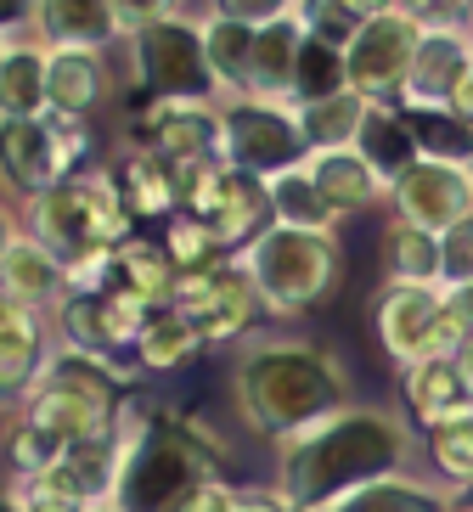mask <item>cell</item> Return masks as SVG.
Segmentation results:
<instances>
[{"mask_svg":"<svg viewBox=\"0 0 473 512\" xmlns=\"http://www.w3.org/2000/svg\"><path fill=\"white\" fill-rule=\"evenodd\" d=\"M412 467V428L383 406H344L276 445V496L293 512H321L372 479Z\"/></svg>","mask_w":473,"mask_h":512,"instance_id":"6da1fadb","label":"cell"},{"mask_svg":"<svg viewBox=\"0 0 473 512\" xmlns=\"http://www.w3.org/2000/svg\"><path fill=\"white\" fill-rule=\"evenodd\" d=\"M231 406L248 434L282 445L350 406V372L305 338H243L231 361Z\"/></svg>","mask_w":473,"mask_h":512,"instance_id":"7a4b0ae2","label":"cell"},{"mask_svg":"<svg viewBox=\"0 0 473 512\" xmlns=\"http://www.w3.org/2000/svg\"><path fill=\"white\" fill-rule=\"evenodd\" d=\"M119 434L124 451L113 501L124 512H186V501L209 479H220V462H226L220 434H209L198 417L153 406V400H124Z\"/></svg>","mask_w":473,"mask_h":512,"instance_id":"3957f363","label":"cell"},{"mask_svg":"<svg viewBox=\"0 0 473 512\" xmlns=\"http://www.w3.org/2000/svg\"><path fill=\"white\" fill-rule=\"evenodd\" d=\"M124 366L107 355H79V349H51L46 372L34 377V389L17 400L12 411L34 417L40 428L62 439V445H85L119 428L124 411Z\"/></svg>","mask_w":473,"mask_h":512,"instance_id":"277c9868","label":"cell"},{"mask_svg":"<svg viewBox=\"0 0 473 512\" xmlns=\"http://www.w3.org/2000/svg\"><path fill=\"white\" fill-rule=\"evenodd\" d=\"M23 226L46 248H57L62 259L113 254L119 242L136 237V220L124 209V192L113 181V169H79V175L57 181L51 192L23 203Z\"/></svg>","mask_w":473,"mask_h":512,"instance_id":"5b68a950","label":"cell"},{"mask_svg":"<svg viewBox=\"0 0 473 512\" xmlns=\"http://www.w3.org/2000/svg\"><path fill=\"white\" fill-rule=\"evenodd\" d=\"M237 259V271L260 287V299L271 316H305L316 310L327 293L338 287L344 271V248L338 231H293V226H271L248 242Z\"/></svg>","mask_w":473,"mask_h":512,"instance_id":"8992f818","label":"cell"},{"mask_svg":"<svg viewBox=\"0 0 473 512\" xmlns=\"http://www.w3.org/2000/svg\"><path fill=\"white\" fill-rule=\"evenodd\" d=\"M124 79L141 91V102H220L198 17L186 12L141 34H124Z\"/></svg>","mask_w":473,"mask_h":512,"instance_id":"52a82bcc","label":"cell"},{"mask_svg":"<svg viewBox=\"0 0 473 512\" xmlns=\"http://www.w3.org/2000/svg\"><path fill=\"white\" fill-rule=\"evenodd\" d=\"M305 158V130H299V113L288 102H260V96L220 102V164L243 169L254 181H271L282 169H299Z\"/></svg>","mask_w":473,"mask_h":512,"instance_id":"ba28073f","label":"cell"},{"mask_svg":"<svg viewBox=\"0 0 473 512\" xmlns=\"http://www.w3.org/2000/svg\"><path fill=\"white\" fill-rule=\"evenodd\" d=\"M181 214L203 220L214 231V242H220V254L231 259L243 254L260 231H271V192H265V181L214 158V164L192 169L181 181Z\"/></svg>","mask_w":473,"mask_h":512,"instance_id":"9c48e42d","label":"cell"},{"mask_svg":"<svg viewBox=\"0 0 473 512\" xmlns=\"http://www.w3.org/2000/svg\"><path fill=\"white\" fill-rule=\"evenodd\" d=\"M169 310H181L203 332V344H243L260 321L265 299L260 287L237 271V259H220L209 271H175Z\"/></svg>","mask_w":473,"mask_h":512,"instance_id":"30bf717a","label":"cell"},{"mask_svg":"<svg viewBox=\"0 0 473 512\" xmlns=\"http://www.w3.org/2000/svg\"><path fill=\"white\" fill-rule=\"evenodd\" d=\"M417 40H423V29H417L400 6L378 12L367 29L344 46V85H350L355 96H367L372 107H400V91H406V74H412V57H417Z\"/></svg>","mask_w":473,"mask_h":512,"instance_id":"8fae6325","label":"cell"},{"mask_svg":"<svg viewBox=\"0 0 473 512\" xmlns=\"http://www.w3.org/2000/svg\"><path fill=\"white\" fill-rule=\"evenodd\" d=\"M141 147L158 152L175 181L220 158V102H141Z\"/></svg>","mask_w":473,"mask_h":512,"instance_id":"7c38bea8","label":"cell"},{"mask_svg":"<svg viewBox=\"0 0 473 512\" xmlns=\"http://www.w3.org/2000/svg\"><path fill=\"white\" fill-rule=\"evenodd\" d=\"M445 316V287H400L383 282L372 293V332H378L383 355L395 361V372L428 361L434 355V332Z\"/></svg>","mask_w":473,"mask_h":512,"instance_id":"4fadbf2b","label":"cell"},{"mask_svg":"<svg viewBox=\"0 0 473 512\" xmlns=\"http://www.w3.org/2000/svg\"><path fill=\"white\" fill-rule=\"evenodd\" d=\"M389 203H395V220H412L440 237L473 214V175L468 164H451V158H417L406 175H395Z\"/></svg>","mask_w":473,"mask_h":512,"instance_id":"5bb4252c","label":"cell"},{"mask_svg":"<svg viewBox=\"0 0 473 512\" xmlns=\"http://www.w3.org/2000/svg\"><path fill=\"white\" fill-rule=\"evenodd\" d=\"M57 181H68V164L51 136V119H0V186L17 197V209Z\"/></svg>","mask_w":473,"mask_h":512,"instance_id":"9a60e30c","label":"cell"},{"mask_svg":"<svg viewBox=\"0 0 473 512\" xmlns=\"http://www.w3.org/2000/svg\"><path fill=\"white\" fill-rule=\"evenodd\" d=\"M119 96V74L107 51H46V102L57 119L91 124Z\"/></svg>","mask_w":473,"mask_h":512,"instance_id":"2e32d148","label":"cell"},{"mask_svg":"<svg viewBox=\"0 0 473 512\" xmlns=\"http://www.w3.org/2000/svg\"><path fill=\"white\" fill-rule=\"evenodd\" d=\"M29 34L46 51H113L124 40L107 0H34Z\"/></svg>","mask_w":473,"mask_h":512,"instance_id":"e0dca14e","label":"cell"},{"mask_svg":"<svg viewBox=\"0 0 473 512\" xmlns=\"http://www.w3.org/2000/svg\"><path fill=\"white\" fill-rule=\"evenodd\" d=\"M473 68V34L451 29V34H423L412 57V74H406V91H400V107H445L457 79Z\"/></svg>","mask_w":473,"mask_h":512,"instance_id":"ac0fdd59","label":"cell"},{"mask_svg":"<svg viewBox=\"0 0 473 512\" xmlns=\"http://www.w3.org/2000/svg\"><path fill=\"white\" fill-rule=\"evenodd\" d=\"M0 293L17 299L23 310H40V316H46L51 304L68 293V259H62L57 248H46L34 231H23V237L12 242V254L0 259Z\"/></svg>","mask_w":473,"mask_h":512,"instance_id":"d6986e66","label":"cell"},{"mask_svg":"<svg viewBox=\"0 0 473 512\" xmlns=\"http://www.w3.org/2000/svg\"><path fill=\"white\" fill-rule=\"evenodd\" d=\"M305 169H310V181H316V192L333 203L338 220H350V214H361V209H378L383 197H389V181H383V175L355 147L310 152Z\"/></svg>","mask_w":473,"mask_h":512,"instance_id":"ffe728a7","label":"cell"},{"mask_svg":"<svg viewBox=\"0 0 473 512\" xmlns=\"http://www.w3.org/2000/svg\"><path fill=\"white\" fill-rule=\"evenodd\" d=\"M462 507L457 490H445V484L423 479V473H389V479H372L361 484V490H350V496L327 501L321 512H451Z\"/></svg>","mask_w":473,"mask_h":512,"instance_id":"44dd1931","label":"cell"},{"mask_svg":"<svg viewBox=\"0 0 473 512\" xmlns=\"http://www.w3.org/2000/svg\"><path fill=\"white\" fill-rule=\"evenodd\" d=\"M51 349H57V338H51V321L40 310L17 316L12 327H0V400L6 406H17L34 389V377L46 372Z\"/></svg>","mask_w":473,"mask_h":512,"instance_id":"7402d4cb","label":"cell"},{"mask_svg":"<svg viewBox=\"0 0 473 512\" xmlns=\"http://www.w3.org/2000/svg\"><path fill=\"white\" fill-rule=\"evenodd\" d=\"M113 181H119V192H124L130 220H175V214H181V181H175V169H169L158 152H147L141 141L124 152V164H119Z\"/></svg>","mask_w":473,"mask_h":512,"instance_id":"603a6c76","label":"cell"},{"mask_svg":"<svg viewBox=\"0 0 473 512\" xmlns=\"http://www.w3.org/2000/svg\"><path fill=\"white\" fill-rule=\"evenodd\" d=\"M198 34H203V57H209V74H214L220 102H226V96H248V85H254V40H260V29L203 12Z\"/></svg>","mask_w":473,"mask_h":512,"instance_id":"cb8c5ba5","label":"cell"},{"mask_svg":"<svg viewBox=\"0 0 473 512\" xmlns=\"http://www.w3.org/2000/svg\"><path fill=\"white\" fill-rule=\"evenodd\" d=\"M400 400H406V417L417 428H434L445 422L451 411L473 406L468 383H462V366L457 361H417L400 372Z\"/></svg>","mask_w":473,"mask_h":512,"instance_id":"d4e9b609","label":"cell"},{"mask_svg":"<svg viewBox=\"0 0 473 512\" xmlns=\"http://www.w3.org/2000/svg\"><path fill=\"white\" fill-rule=\"evenodd\" d=\"M299 51H305V23H299V12L282 17V23H265L260 40H254V85H248V96H260V102H293Z\"/></svg>","mask_w":473,"mask_h":512,"instance_id":"484cf974","label":"cell"},{"mask_svg":"<svg viewBox=\"0 0 473 512\" xmlns=\"http://www.w3.org/2000/svg\"><path fill=\"white\" fill-rule=\"evenodd\" d=\"M46 46L23 34L6 46V62H0V119H46Z\"/></svg>","mask_w":473,"mask_h":512,"instance_id":"4316f807","label":"cell"},{"mask_svg":"<svg viewBox=\"0 0 473 512\" xmlns=\"http://www.w3.org/2000/svg\"><path fill=\"white\" fill-rule=\"evenodd\" d=\"M203 332L192 327V321L181 316V310H153V321H147V327H141V338H136V349H130V355H136V366L141 372H153V377H175V372H186V366L198 361L203 355Z\"/></svg>","mask_w":473,"mask_h":512,"instance_id":"83f0119b","label":"cell"},{"mask_svg":"<svg viewBox=\"0 0 473 512\" xmlns=\"http://www.w3.org/2000/svg\"><path fill=\"white\" fill-rule=\"evenodd\" d=\"M378 259H383V282L440 287V237L412 226V220H389V226H383Z\"/></svg>","mask_w":473,"mask_h":512,"instance_id":"f1b7e54d","label":"cell"},{"mask_svg":"<svg viewBox=\"0 0 473 512\" xmlns=\"http://www.w3.org/2000/svg\"><path fill=\"white\" fill-rule=\"evenodd\" d=\"M293 113H299V130H305L310 152H333V147H355L361 141V130L372 119V102L344 85V91L321 96V102H299Z\"/></svg>","mask_w":473,"mask_h":512,"instance_id":"f546056e","label":"cell"},{"mask_svg":"<svg viewBox=\"0 0 473 512\" xmlns=\"http://www.w3.org/2000/svg\"><path fill=\"white\" fill-rule=\"evenodd\" d=\"M107 287H124V293L147 299L153 310H164L169 287H175V265H169L164 242H153V237L119 242V248H113V282H107Z\"/></svg>","mask_w":473,"mask_h":512,"instance_id":"4dcf8cb0","label":"cell"},{"mask_svg":"<svg viewBox=\"0 0 473 512\" xmlns=\"http://www.w3.org/2000/svg\"><path fill=\"white\" fill-rule=\"evenodd\" d=\"M265 192H271V226H293V231H338V214L333 203L316 192V181H310V169H282V175H271L265 181Z\"/></svg>","mask_w":473,"mask_h":512,"instance_id":"1f68e13d","label":"cell"},{"mask_svg":"<svg viewBox=\"0 0 473 512\" xmlns=\"http://www.w3.org/2000/svg\"><path fill=\"white\" fill-rule=\"evenodd\" d=\"M355 152H361V158H367L389 186H395V175H406V169L423 158V152H417L412 124H406L400 107H372V119H367V130H361V141H355Z\"/></svg>","mask_w":473,"mask_h":512,"instance_id":"d6a6232c","label":"cell"},{"mask_svg":"<svg viewBox=\"0 0 473 512\" xmlns=\"http://www.w3.org/2000/svg\"><path fill=\"white\" fill-rule=\"evenodd\" d=\"M423 445H428V462L440 467V484L445 490H473V406L451 411L445 422L423 428Z\"/></svg>","mask_w":473,"mask_h":512,"instance_id":"836d02e7","label":"cell"},{"mask_svg":"<svg viewBox=\"0 0 473 512\" xmlns=\"http://www.w3.org/2000/svg\"><path fill=\"white\" fill-rule=\"evenodd\" d=\"M395 0H299V23H305L310 40L321 46H350L355 34L367 29L378 12H389Z\"/></svg>","mask_w":473,"mask_h":512,"instance_id":"e575fe53","label":"cell"},{"mask_svg":"<svg viewBox=\"0 0 473 512\" xmlns=\"http://www.w3.org/2000/svg\"><path fill=\"white\" fill-rule=\"evenodd\" d=\"M62 456H68V445L51 428H40L34 417L12 411V422H6V467H12V479H34V473L57 467Z\"/></svg>","mask_w":473,"mask_h":512,"instance_id":"d590c367","label":"cell"},{"mask_svg":"<svg viewBox=\"0 0 473 512\" xmlns=\"http://www.w3.org/2000/svg\"><path fill=\"white\" fill-rule=\"evenodd\" d=\"M400 113L412 124L423 158H451V164H468L473 158V130L462 119H451L445 107H400Z\"/></svg>","mask_w":473,"mask_h":512,"instance_id":"8d00e7d4","label":"cell"},{"mask_svg":"<svg viewBox=\"0 0 473 512\" xmlns=\"http://www.w3.org/2000/svg\"><path fill=\"white\" fill-rule=\"evenodd\" d=\"M344 91V51L338 46H321V40H310L305 34V51H299V74H293V102H321V96Z\"/></svg>","mask_w":473,"mask_h":512,"instance_id":"74e56055","label":"cell"},{"mask_svg":"<svg viewBox=\"0 0 473 512\" xmlns=\"http://www.w3.org/2000/svg\"><path fill=\"white\" fill-rule=\"evenodd\" d=\"M164 254L175 271H209V265H220V242H214V231L203 226V220H192V214H175V220H164Z\"/></svg>","mask_w":473,"mask_h":512,"instance_id":"f35d334b","label":"cell"},{"mask_svg":"<svg viewBox=\"0 0 473 512\" xmlns=\"http://www.w3.org/2000/svg\"><path fill=\"white\" fill-rule=\"evenodd\" d=\"M473 282V214L457 220L451 231H440V287H468Z\"/></svg>","mask_w":473,"mask_h":512,"instance_id":"ab89813d","label":"cell"},{"mask_svg":"<svg viewBox=\"0 0 473 512\" xmlns=\"http://www.w3.org/2000/svg\"><path fill=\"white\" fill-rule=\"evenodd\" d=\"M400 12L412 17L423 34H451L468 29V0H395Z\"/></svg>","mask_w":473,"mask_h":512,"instance_id":"60d3db41","label":"cell"},{"mask_svg":"<svg viewBox=\"0 0 473 512\" xmlns=\"http://www.w3.org/2000/svg\"><path fill=\"white\" fill-rule=\"evenodd\" d=\"M209 12L248 23V29H265V23H282V17L299 12V0H209Z\"/></svg>","mask_w":473,"mask_h":512,"instance_id":"b9f144b4","label":"cell"},{"mask_svg":"<svg viewBox=\"0 0 473 512\" xmlns=\"http://www.w3.org/2000/svg\"><path fill=\"white\" fill-rule=\"evenodd\" d=\"M107 6H113L119 34H141V29H153V23H164V17H181L186 0H107Z\"/></svg>","mask_w":473,"mask_h":512,"instance_id":"7bdbcfd3","label":"cell"},{"mask_svg":"<svg viewBox=\"0 0 473 512\" xmlns=\"http://www.w3.org/2000/svg\"><path fill=\"white\" fill-rule=\"evenodd\" d=\"M186 512H237V484L226 479H209L198 496L186 501Z\"/></svg>","mask_w":473,"mask_h":512,"instance_id":"ee69618b","label":"cell"},{"mask_svg":"<svg viewBox=\"0 0 473 512\" xmlns=\"http://www.w3.org/2000/svg\"><path fill=\"white\" fill-rule=\"evenodd\" d=\"M34 23V0H0V40H23Z\"/></svg>","mask_w":473,"mask_h":512,"instance_id":"f6af8a7d","label":"cell"},{"mask_svg":"<svg viewBox=\"0 0 473 512\" xmlns=\"http://www.w3.org/2000/svg\"><path fill=\"white\" fill-rule=\"evenodd\" d=\"M445 316L457 321L462 344H468V338H473V282H468V287H451V293H445Z\"/></svg>","mask_w":473,"mask_h":512,"instance_id":"bcb514c9","label":"cell"},{"mask_svg":"<svg viewBox=\"0 0 473 512\" xmlns=\"http://www.w3.org/2000/svg\"><path fill=\"white\" fill-rule=\"evenodd\" d=\"M23 231H29V226H23V209H17V203H6V197H0V259L12 254V242L23 237Z\"/></svg>","mask_w":473,"mask_h":512,"instance_id":"7dc6e473","label":"cell"},{"mask_svg":"<svg viewBox=\"0 0 473 512\" xmlns=\"http://www.w3.org/2000/svg\"><path fill=\"white\" fill-rule=\"evenodd\" d=\"M445 113H451V119H462V124L473 130V68L457 79V91H451V102H445Z\"/></svg>","mask_w":473,"mask_h":512,"instance_id":"c3c4849f","label":"cell"},{"mask_svg":"<svg viewBox=\"0 0 473 512\" xmlns=\"http://www.w3.org/2000/svg\"><path fill=\"white\" fill-rule=\"evenodd\" d=\"M457 366H462V383H468V394H473V338L457 349Z\"/></svg>","mask_w":473,"mask_h":512,"instance_id":"681fc988","label":"cell"},{"mask_svg":"<svg viewBox=\"0 0 473 512\" xmlns=\"http://www.w3.org/2000/svg\"><path fill=\"white\" fill-rule=\"evenodd\" d=\"M0 512H17V490H12V479H0Z\"/></svg>","mask_w":473,"mask_h":512,"instance_id":"f907efd6","label":"cell"},{"mask_svg":"<svg viewBox=\"0 0 473 512\" xmlns=\"http://www.w3.org/2000/svg\"><path fill=\"white\" fill-rule=\"evenodd\" d=\"M85 512H124V507H119V501H113V496H102V501H91V507H85Z\"/></svg>","mask_w":473,"mask_h":512,"instance_id":"816d5d0a","label":"cell"},{"mask_svg":"<svg viewBox=\"0 0 473 512\" xmlns=\"http://www.w3.org/2000/svg\"><path fill=\"white\" fill-rule=\"evenodd\" d=\"M468 34H473V0H468Z\"/></svg>","mask_w":473,"mask_h":512,"instance_id":"f5cc1de1","label":"cell"},{"mask_svg":"<svg viewBox=\"0 0 473 512\" xmlns=\"http://www.w3.org/2000/svg\"><path fill=\"white\" fill-rule=\"evenodd\" d=\"M6 46H12V40H0V62H6Z\"/></svg>","mask_w":473,"mask_h":512,"instance_id":"db71d44e","label":"cell"},{"mask_svg":"<svg viewBox=\"0 0 473 512\" xmlns=\"http://www.w3.org/2000/svg\"><path fill=\"white\" fill-rule=\"evenodd\" d=\"M451 512H473V507H451Z\"/></svg>","mask_w":473,"mask_h":512,"instance_id":"11a10c76","label":"cell"},{"mask_svg":"<svg viewBox=\"0 0 473 512\" xmlns=\"http://www.w3.org/2000/svg\"><path fill=\"white\" fill-rule=\"evenodd\" d=\"M468 175H473V158H468Z\"/></svg>","mask_w":473,"mask_h":512,"instance_id":"9f6ffc18","label":"cell"},{"mask_svg":"<svg viewBox=\"0 0 473 512\" xmlns=\"http://www.w3.org/2000/svg\"><path fill=\"white\" fill-rule=\"evenodd\" d=\"M0 411H6V400H0Z\"/></svg>","mask_w":473,"mask_h":512,"instance_id":"6f0895ef","label":"cell"}]
</instances>
